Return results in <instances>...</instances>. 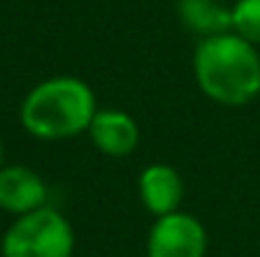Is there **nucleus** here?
Returning <instances> with one entry per match:
<instances>
[{
    "instance_id": "nucleus-9",
    "label": "nucleus",
    "mask_w": 260,
    "mask_h": 257,
    "mask_svg": "<svg viewBox=\"0 0 260 257\" xmlns=\"http://www.w3.org/2000/svg\"><path fill=\"white\" fill-rule=\"evenodd\" d=\"M233 33L260 46V0H238L233 8Z\"/></svg>"
},
{
    "instance_id": "nucleus-8",
    "label": "nucleus",
    "mask_w": 260,
    "mask_h": 257,
    "mask_svg": "<svg viewBox=\"0 0 260 257\" xmlns=\"http://www.w3.org/2000/svg\"><path fill=\"white\" fill-rule=\"evenodd\" d=\"M174 8L179 23L202 38L233 30V10L220 0H177Z\"/></svg>"
},
{
    "instance_id": "nucleus-6",
    "label": "nucleus",
    "mask_w": 260,
    "mask_h": 257,
    "mask_svg": "<svg viewBox=\"0 0 260 257\" xmlns=\"http://www.w3.org/2000/svg\"><path fill=\"white\" fill-rule=\"evenodd\" d=\"M46 197H48V187L38 171L20 164H10L0 169V209L23 217L28 212L46 207Z\"/></svg>"
},
{
    "instance_id": "nucleus-4",
    "label": "nucleus",
    "mask_w": 260,
    "mask_h": 257,
    "mask_svg": "<svg viewBox=\"0 0 260 257\" xmlns=\"http://www.w3.org/2000/svg\"><path fill=\"white\" fill-rule=\"evenodd\" d=\"M207 255V230L189 212H172L157 217L149 237L147 257H205Z\"/></svg>"
},
{
    "instance_id": "nucleus-2",
    "label": "nucleus",
    "mask_w": 260,
    "mask_h": 257,
    "mask_svg": "<svg viewBox=\"0 0 260 257\" xmlns=\"http://www.w3.org/2000/svg\"><path fill=\"white\" fill-rule=\"evenodd\" d=\"M96 111V96L88 84L76 76H51L25 93L20 124L41 141H63L88 131Z\"/></svg>"
},
{
    "instance_id": "nucleus-3",
    "label": "nucleus",
    "mask_w": 260,
    "mask_h": 257,
    "mask_svg": "<svg viewBox=\"0 0 260 257\" xmlns=\"http://www.w3.org/2000/svg\"><path fill=\"white\" fill-rule=\"evenodd\" d=\"M74 247L71 222L48 204L15 217L0 242L3 257H71Z\"/></svg>"
},
{
    "instance_id": "nucleus-5",
    "label": "nucleus",
    "mask_w": 260,
    "mask_h": 257,
    "mask_svg": "<svg viewBox=\"0 0 260 257\" xmlns=\"http://www.w3.org/2000/svg\"><path fill=\"white\" fill-rule=\"evenodd\" d=\"M86 134L91 144L111 159L129 157L139 146V124L121 108H99Z\"/></svg>"
},
{
    "instance_id": "nucleus-10",
    "label": "nucleus",
    "mask_w": 260,
    "mask_h": 257,
    "mask_svg": "<svg viewBox=\"0 0 260 257\" xmlns=\"http://www.w3.org/2000/svg\"><path fill=\"white\" fill-rule=\"evenodd\" d=\"M5 164H3V141H0V169H3Z\"/></svg>"
},
{
    "instance_id": "nucleus-7",
    "label": "nucleus",
    "mask_w": 260,
    "mask_h": 257,
    "mask_svg": "<svg viewBox=\"0 0 260 257\" xmlns=\"http://www.w3.org/2000/svg\"><path fill=\"white\" fill-rule=\"evenodd\" d=\"M184 197V181L170 164H149L139 174V199L144 209L154 217H167L179 212Z\"/></svg>"
},
{
    "instance_id": "nucleus-1",
    "label": "nucleus",
    "mask_w": 260,
    "mask_h": 257,
    "mask_svg": "<svg viewBox=\"0 0 260 257\" xmlns=\"http://www.w3.org/2000/svg\"><path fill=\"white\" fill-rule=\"evenodd\" d=\"M192 71L200 91L222 106H245L260 96V56L258 46L238 33L200 38Z\"/></svg>"
}]
</instances>
